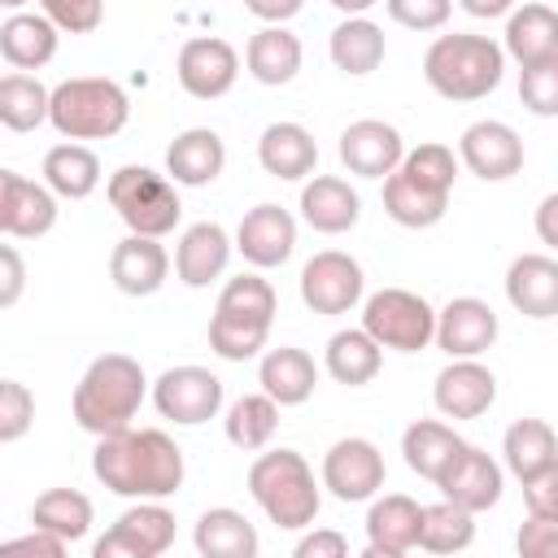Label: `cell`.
<instances>
[{"label": "cell", "mask_w": 558, "mask_h": 558, "mask_svg": "<svg viewBox=\"0 0 558 558\" xmlns=\"http://www.w3.org/2000/svg\"><path fill=\"white\" fill-rule=\"evenodd\" d=\"M96 523V510H92V497L78 493V488H48L35 497L31 506V527H44L52 536H61L65 545L83 541Z\"/></svg>", "instance_id": "ab89813d"}, {"label": "cell", "mask_w": 558, "mask_h": 558, "mask_svg": "<svg viewBox=\"0 0 558 558\" xmlns=\"http://www.w3.org/2000/svg\"><path fill=\"white\" fill-rule=\"evenodd\" d=\"M57 192L17 170H0V231L9 240H39L57 227Z\"/></svg>", "instance_id": "9a60e30c"}, {"label": "cell", "mask_w": 558, "mask_h": 558, "mask_svg": "<svg viewBox=\"0 0 558 558\" xmlns=\"http://www.w3.org/2000/svg\"><path fill=\"white\" fill-rule=\"evenodd\" d=\"M458 9L462 13H471V17H506L510 9H514V0H458Z\"/></svg>", "instance_id": "9f6ffc18"}, {"label": "cell", "mask_w": 558, "mask_h": 558, "mask_svg": "<svg viewBox=\"0 0 558 558\" xmlns=\"http://www.w3.org/2000/svg\"><path fill=\"white\" fill-rule=\"evenodd\" d=\"M449 209V192H436V187H423L418 179H410L401 166L384 179V214L405 227V231H427L445 218Z\"/></svg>", "instance_id": "e575fe53"}, {"label": "cell", "mask_w": 558, "mask_h": 558, "mask_svg": "<svg viewBox=\"0 0 558 558\" xmlns=\"http://www.w3.org/2000/svg\"><path fill=\"white\" fill-rule=\"evenodd\" d=\"M327 52H331V65H336L340 74L362 78V74H375V70L384 65L388 39H384V26L362 13V17H344V22L331 31Z\"/></svg>", "instance_id": "836d02e7"}, {"label": "cell", "mask_w": 558, "mask_h": 558, "mask_svg": "<svg viewBox=\"0 0 558 558\" xmlns=\"http://www.w3.org/2000/svg\"><path fill=\"white\" fill-rule=\"evenodd\" d=\"M475 541V514L449 497H440L436 506H423V536L418 549L427 554H462Z\"/></svg>", "instance_id": "b9f144b4"}, {"label": "cell", "mask_w": 558, "mask_h": 558, "mask_svg": "<svg viewBox=\"0 0 558 558\" xmlns=\"http://www.w3.org/2000/svg\"><path fill=\"white\" fill-rule=\"evenodd\" d=\"M423 78L436 96L453 105L484 100L506 78V48L493 35H475V31L436 35L423 52Z\"/></svg>", "instance_id": "3957f363"}, {"label": "cell", "mask_w": 558, "mask_h": 558, "mask_svg": "<svg viewBox=\"0 0 558 558\" xmlns=\"http://www.w3.org/2000/svg\"><path fill=\"white\" fill-rule=\"evenodd\" d=\"M327 4H331V9H340L344 17H362V13H366V9H375L379 0H327Z\"/></svg>", "instance_id": "6f0895ef"}, {"label": "cell", "mask_w": 558, "mask_h": 558, "mask_svg": "<svg viewBox=\"0 0 558 558\" xmlns=\"http://www.w3.org/2000/svg\"><path fill=\"white\" fill-rule=\"evenodd\" d=\"M192 545L201 558H257L262 536L248 523V514L231 506H209L192 527Z\"/></svg>", "instance_id": "f546056e"}, {"label": "cell", "mask_w": 558, "mask_h": 558, "mask_svg": "<svg viewBox=\"0 0 558 558\" xmlns=\"http://www.w3.org/2000/svg\"><path fill=\"white\" fill-rule=\"evenodd\" d=\"M231 248H235V240L227 235L222 222H209V218H205V222L183 227V235H179V244H174V275H179V283H187V288H209L214 279L227 275Z\"/></svg>", "instance_id": "cb8c5ba5"}, {"label": "cell", "mask_w": 558, "mask_h": 558, "mask_svg": "<svg viewBox=\"0 0 558 558\" xmlns=\"http://www.w3.org/2000/svg\"><path fill=\"white\" fill-rule=\"evenodd\" d=\"M501 48L506 57H514L519 65H532L541 57H554L558 52V13L541 0H527V4H514L506 13V35H501Z\"/></svg>", "instance_id": "1f68e13d"}, {"label": "cell", "mask_w": 558, "mask_h": 558, "mask_svg": "<svg viewBox=\"0 0 558 558\" xmlns=\"http://www.w3.org/2000/svg\"><path fill=\"white\" fill-rule=\"evenodd\" d=\"M436 488H440V497H449V501L466 506L471 514H480V510H493V506L501 501L506 466H501L493 453H484L480 445H462L458 458H453V462L445 466V475L436 480Z\"/></svg>", "instance_id": "d6986e66"}, {"label": "cell", "mask_w": 558, "mask_h": 558, "mask_svg": "<svg viewBox=\"0 0 558 558\" xmlns=\"http://www.w3.org/2000/svg\"><path fill=\"white\" fill-rule=\"evenodd\" d=\"M301 57H305V48H301V39H296L288 26H262V31H253L248 44H244V70H248L262 87H283V83H292L296 70H301Z\"/></svg>", "instance_id": "4dcf8cb0"}, {"label": "cell", "mask_w": 558, "mask_h": 558, "mask_svg": "<svg viewBox=\"0 0 558 558\" xmlns=\"http://www.w3.org/2000/svg\"><path fill=\"white\" fill-rule=\"evenodd\" d=\"M362 327L392 353H423L436 344V305L410 288H379L362 301Z\"/></svg>", "instance_id": "ba28073f"}, {"label": "cell", "mask_w": 558, "mask_h": 558, "mask_svg": "<svg viewBox=\"0 0 558 558\" xmlns=\"http://www.w3.org/2000/svg\"><path fill=\"white\" fill-rule=\"evenodd\" d=\"M26 4H31V0H0L4 13H17V9H26Z\"/></svg>", "instance_id": "680465c9"}, {"label": "cell", "mask_w": 558, "mask_h": 558, "mask_svg": "<svg viewBox=\"0 0 558 558\" xmlns=\"http://www.w3.org/2000/svg\"><path fill=\"white\" fill-rule=\"evenodd\" d=\"M131 118V96L105 74H74L52 87L48 122L61 140H113Z\"/></svg>", "instance_id": "8992f818"}, {"label": "cell", "mask_w": 558, "mask_h": 558, "mask_svg": "<svg viewBox=\"0 0 558 558\" xmlns=\"http://www.w3.org/2000/svg\"><path fill=\"white\" fill-rule=\"evenodd\" d=\"M506 301L523 318H558V257L549 253H519L506 266Z\"/></svg>", "instance_id": "d4e9b609"}, {"label": "cell", "mask_w": 558, "mask_h": 558, "mask_svg": "<svg viewBox=\"0 0 558 558\" xmlns=\"http://www.w3.org/2000/svg\"><path fill=\"white\" fill-rule=\"evenodd\" d=\"M497 401V375L480 357H449V366L436 371L432 405L440 418H480Z\"/></svg>", "instance_id": "ac0fdd59"}, {"label": "cell", "mask_w": 558, "mask_h": 558, "mask_svg": "<svg viewBox=\"0 0 558 558\" xmlns=\"http://www.w3.org/2000/svg\"><path fill=\"white\" fill-rule=\"evenodd\" d=\"M92 475L131 501H166L183 488V449L161 427H122L113 436H96Z\"/></svg>", "instance_id": "6da1fadb"}, {"label": "cell", "mask_w": 558, "mask_h": 558, "mask_svg": "<svg viewBox=\"0 0 558 558\" xmlns=\"http://www.w3.org/2000/svg\"><path fill=\"white\" fill-rule=\"evenodd\" d=\"M497 310L480 296H453L445 310H436V349L449 357H480L497 344Z\"/></svg>", "instance_id": "44dd1931"}, {"label": "cell", "mask_w": 558, "mask_h": 558, "mask_svg": "<svg viewBox=\"0 0 558 558\" xmlns=\"http://www.w3.org/2000/svg\"><path fill=\"white\" fill-rule=\"evenodd\" d=\"M39 174L61 201H87L100 187V157L87 144L65 140V144H52L44 153V170Z\"/></svg>", "instance_id": "8d00e7d4"}, {"label": "cell", "mask_w": 558, "mask_h": 558, "mask_svg": "<svg viewBox=\"0 0 558 558\" xmlns=\"http://www.w3.org/2000/svg\"><path fill=\"white\" fill-rule=\"evenodd\" d=\"M292 554H296V558H344V554H349V541H344L336 527H314V532H305V536L296 541Z\"/></svg>", "instance_id": "816d5d0a"}, {"label": "cell", "mask_w": 558, "mask_h": 558, "mask_svg": "<svg viewBox=\"0 0 558 558\" xmlns=\"http://www.w3.org/2000/svg\"><path fill=\"white\" fill-rule=\"evenodd\" d=\"M279 410H283V405H279L270 392H244V397H235V401L227 405L222 432H227V440H231L235 449L262 453V449L275 440V432H279Z\"/></svg>", "instance_id": "f35d334b"}, {"label": "cell", "mask_w": 558, "mask_h": 558, "mask_svg": "<svg viewBox=\"0 0 558 558\" xmlns=\"http://www.w3.org/2000/svg\"><path fill=\"white\" fill-rule=\"evenodd\" d=\"M105 196H109L113 214L126 222V231H135V235L161 240L183 218L179 183L170 174H157L153 166H118L105 183Z\"/></svg>", "instance_id": "52a82bcc"}, {"label": "cell", "mask_w": 558, "mask_h": 558, "mask_svg": "<svg viewBox=\"0 0 558 558\" xmlns=\"http://www.w3.org/2000/svg\"><path fill=\"white\" fill-rule=\"evenodd\" d=\"M35 423V392L22 379H0V445H17Z\"/></svg>", "instance_id": "f6af8a7d"}, {"label": "cell", "mask_w": 558, "mask_h": 558, "mask_svg": "<svg viewBox=\"0 0 558 558\" xmlns=\"http://www.w3.org/2000/svg\"><path fill=\"white\" fill-rule=\"evenodd\" d=\"M4 549H9V554H44V558H61V554H65V541L52 536V532H44V527H35L31 536L4 541Z\"/></svg>", "instance_id": "f5cc1de1"}, {"label": "cell", "mask_w": 558, "mask_h": 558, "mask_svg": "<svg viewBox=\"0 0 558 558\" xmlns=\"http://www.w3.org/2000/svg\"><path fill=\"white\" fill-rule=\"evenodd\" d=\"M26 288V262L17 244H0V310H13Z\"/></svg>", "instance_id": "f907efd6"}, {"label": "cell", "mask_w": 558, "mask_h": 558, "mask_svg": "<svg viewBox=\"0 0 558 558\" xmlns=\"http://www.w3.org/2000/svg\"><path fill=\"white\" fill-rule=\"evenodd\" d=\"M514 545H519L523 558H558V519L527 514V523L519 527Z\"/></svg>", "instance_id": "681fc988"}, {"label": "cell", "mask_w": 558, "mask_h": 558, "mask_svg": "<svg viewBox=\"0 0 558 558\" xmlns=\"http://www.w3.org/2000/svg\"><path fill=\"white\" fill-rule=\"evenodd\" d=\"M466 440L449 427V423H440V418H414L405 432H401V458H405V466L418 475V480H440L445 475V466L458 458V449H462Z\"/></svg>", "instance_id": "d590c367"}, {"label": "cell", "mask_w": 558, "mask_h": 558, "mask_svg": "<svg viewBox=\"0 0 558 558\" xmlns=\"http://www.w3.org/2000/svg\"><path fill=\"white\" fill-rule=\"evenodd\" d=\"M458 166H462L458 153H453L449 144H436V140H427V144H418V148H405V157H401V170H405L410 179H418L423 187L449 192V196H453Z\"/></svg>", "instance_id": "7bdbcfd3"}, {"label": "cell", "mask_w": 558, "mask_h": 558, "mask_svg": "<svg viewBox=\"0 0 558 558\" xmlns=\"http://www.w3.org/2000/svg\"><path fill=\"white\" fill-rule=\"evenodd\" d=\"M384 9L405 31H440L453 13V0H384Z\"/></svg>", "instance_id": "7dc6e473"}, {"label": "cell", "mask_w": 558, "mask_h": 558, "mask_svg": "<svg viewBox=\"0 0 558 558\" xmlns=\"http://www.w3.org/2000/svg\"><path fill=\"white\" fill-rule=\"evenodd\" d=\"M235 253L253 266V270H275L283 266L292 253H296V218L275 205V201H262L253 205L240 227H235Z\"/></svg>", "instance_id": "e0dca14e"}, {"label": "cell", "mask_w": 558, "mask_h": 558, "mask_svg": "<svg viewBox=\"0 0 558 558\" xmlns=\"http://www.w3.org/2000/svg\"><path fill=\"white\" fill-rule=\"evenodd\" d=\"M35 4L57 22L61 35H92L105 22V0H35Z\"/></svg>", "instance_id": "bcb514c9"}, {"label": "cell", "mask_w": 558, "mask_h": 558, "mask_svg": "<svg viewBox=\"0 0 558 558\" xmlns=\"http://www.w3.org/2000/svg\"><path fill=\"white\" fill-rule=\"evenodd\" d=\"M301 301L314 314H349L366 301V275L362 262L344 248H323L301 266Z\"/></svg>", "instance_id": "30bf717a"}, {"label": "cell", "mask_w": 558, "mask_h": 558, "mask_svg": "<svg viewBox=\"0 0 558 558\" xmlns=\"http://www.w3.org/2000/svg\"><path fill=\"white\" fill-rule=\"evenodd\" d=\"M275 314H279V296H275L270 279H262L257 270L227 279L218 301H214V314H209V349L222 362L257 357L270 340Z\"/></svg>", "instance_id": "277c9868"}, {"label": "cell", "mask_w": 558, "mask_h": 558, "mask_svg": "<svg viewBox=\"0 0 558 558\" xmlns=\"http://www.w3.org/2000/svg\"><path fill=\"white\" fill-rule=\"evenodd\" d=\"M379 366H384V344H379L366 327H344V331H336V336L327 340V349H323V371H327L336 384H344V388L371 384V379L379 375Z\"/></svg>", "instance_id": "d6a6232c"}, {"label": "cell", "mask_w": 558, "mask_h": 558, "mask_svg": "<svg viewBox=\"0 0 558 558\" xmlns=\"http://www.w3.org/2000/svg\"><path fill=\"white\" fill-rule=\"evenodd\" d=\"M336 153H340V166L349 174H357V179H388L401 166V157H405V140L384 118H357V122H349L340 131Z\"/></svg>", "instance_id": "2e32d148"}, {"label": "cell", "mask_w": 558, "mask_h": 558, "mask_svg": "<svg viewBox=\"0 0 558 558\" xmlns=\"http://www.w3.org/2000/svg\"><path fill=\"white\" fill-rule=\"evenodd\" d=\"M519 105L536 118H558V52L519 65Z\"/></svg>", "instance_id": "ee69618b"}, {"label": "cell", "mask_w": 558, "mask_h": 558, "mask_svg": "<svg viewBox=\"0 0 558 558\" xmlns=\"http://www.w3.org/2000/svg\"><path fill=\"white\" fill-rule=\"evenodd\" d=\"M174 78L192 100H218L240 78V52L222 35H192L174 57Z\"/></svg>", "instance_id": "7c38bea8"}, {"label": "cell", "mask_w": 558, "mask_h": 558, "mask_svg": "<svg viewBox=\"0 0 558 558\" xmlns=\"http://www.w3.org/2000/svg\"><path fill=\"white\" fill-rule=\"evenodd\" d=\"M458 161L484 183H506L523 170V140L510 122L480 118L458 135Z\"/></svg>", "instance_id": "5bb4252c"}, {"label": "cell", "mask_w": 558, "mask_h": 558, "mask_svg": "<svg viewBox=\"0 0 558 558\" xmlns=\"http://www.w3.org/2000/svg\"><path fill=\"white\" fill-rule=\"evenodd\" d=\"M153 410L174 427H201L222 414V379L209 366H170L153 379Z\"/></svg>", "instance_id": "9c48e42d"}, {"label": "cell", "mask_w": 558, "mask_h": 558, "mask_svg": "<svg viewBox=\"0 0 558 558\" xmlns=\"http://www.w3.org/2000/svg\"><path fill=\"white\" fill-rule=\"evenodd\" d=\"M523 506H527V514L558 519V462H549L545 471L523 480Z\"/></svg>", "instance_id": "c3c4849f"}, {"label": "cell", "mask_w": 558, "mask_h": 558, "mask_svg": "<svg viewBox=\"0 0 558 558\" xmlns=\"http://www.w3.org/2000/svg\"><path fill=\"white\" fill-rule=\"evenodd\" d=\"M532 227H536V240H541L545 248H554V253H558V192H549V196L536 205Z\"/></svg>", "instance_id": "11a10c76"}, {"label": "cell", "mask_w": 558, "mask_h": 558, "mask_svg": "<svg viewBox=\"0 0 558 558\" xmlns=\"http://www.w3.org/2000/svg\"><path fill=\"white\" fill-rule=\"evenodd\" d=\"M248 497L262 506V514L283 527L301 532L314 527L323 510V480H314V466L296 449H266L248 466Z\"/></svg>", "instance_id": "5b68a950"}, {"label": "cell", "mask_w": 558, "mask_h": 558, "mask_svg": "<svg viewBox=\"0 0 558 558\" xmlns=\"http://www.w3.org/2000/svg\"><path fill=\"white\" fill-rule=\"evenodd\" d=\"M57 39H61L57 22L48 13H39V9L35 13L17 9V13H9L0 22V57L13 70H44L57 57Z\"/></svg>", "instance_id": "83f0119b"}, {"label": "cell", "mask_w": 558, "mask_h": 558, "mask_svg": "<svg viewBox=\"0 0 558 558\" xmlns=\"http://www.w3.org/2000/svg\"><path fill=\"white\" fill-rule=\"evenodd\" d=\"M423 506L405 493H375L366 510V558H405L418 549Z\"/></svg>", "instance_id": "ffe728a7"}, {"label": "cell", "mask_w": 558, "mask_h": 558, "mask_svg": "<svg viewBox=\"0 0 558 558\" xmlns=\"http://www.w3.org/2000/svg\"><path fill=\"white\" fill-rule=\"evenodd\" d=\"M148 392H153V384H148L140 357L100 353L78 375L74 397H70V414L87 436H113V432L131 427V418L140 414Z\"/></svg>", "instance_id": "7a4b0ae2"}, {"label": "cell", "mask_w": 558, "mask_h": 558, "mask_svg": "<svg viewBox=\"0 0 558 558\" xmlns=\"http://www.w3.org/2000/svg\"><path fill=\"white\" fill-rule=\"evenodd\" d=\"M244 9L266 26H283L305 9V0H244Z\"/></svg>", "instance_id": "db71d44e"}, {"label": "cell", "mask_w": 558, "mask_h": 558, "mask_svg": "<svg viewBox=\"0 0 558 558\" xmlns=\"http://www.w3.org/2000/svg\"><path fill=\"white\" fill-rule=\"evenodd\" d=\"M48 109H52V87H44L35 74L26 70H9L0 78V122L9 131H35L48 122Z\"/></svg>", "instance_id": "60d3db41"}, {"label": "cell", "mask_w": 558, "mask_h": 558, "mask_svg": "<svg viewBox=\"0 0 558 558\" xmlns=\"http://www.w3.org/2000/svg\"><path fill=\"white\" fill-rule=\"evenodd\" d=\"M174 545V514L161 501L126 506L113 527L92 545L96 558H157Z\"/></svg>", "instance_id": "4fadbf2b"}, {"label": "cell", "mask_w": 558, "mask_h": 558, "mask_svg": "<svg viewBox=\"0 0 558 558\" xmlns=\"http://www.w3.org/2000/svg\"><path fill=\"white\" fill-rule=\"evenodd\" d=\"M296 209H301V222L314 227L318 235H344V231H353L357 218H362V196H357V187H353L349 179H340V174H310V179L301 183Z\"/></svg>", "instance_id": "603a6c76"}, {"label": "cell", "mask_w": 558, "mask_h": 558, "mask_svg": "<svg viewBox=\"0 0 558 558\" xmlns=\"http://www.w3.org/2000/svg\"><path fill=\"white\" fill-rule=\"evenodd\" d=\"M257 166L279 183H301L318 170V140L301 122H270L257 135Z\"/></svg>", "instance_id": "484cf974"}, {"label": "cell", "mask_w": 558, "mask_h": 558, "mask_svg": "<svg viewBox=\"0 0 558 558\" xmlns=\"http://www.w3.org/2000/svg\"><path fill=\"white\" fill-rule=\"evenodd\" d=\"M227 170V144L214 126H187L166 148V174L179 187H209Z\"/></svg>", "instance_id": "4316f807"}, {"label": "cell", "mask_w": 558, "mask_h": 558, "mask_svg": "<svg viewBox=\"0 0 558 558\" xmlns=\"http://www.w3.org/2000/svg\"><path fill=\"white\" fill-rule=\"evenodd\" d=\"M384 475H388V466H384V453H379V445L375 440H366V436H340L327 453H323V471H318V480H323V488L336 497V501H371L379 488H384Z\"/></svg>", "instance_id": "8fae6325"}, {"label": "cell", "mask_w": 558, "mask_h": 558, "mask_svg": "<svg viewBox=\"0 0 558 558\" xmlns=\"http://www.w3.org/2000/svg\"><path fill=\"white\" fill-rule=\"evenodd\" d=\"M109 279L122 296H153L170 279V253L157 235H122L109 253Z\"/></svg>", "instance_id": "7402d4cb"}, {"label": "cell", "mask_w": 558, "mask_h": 558, "mask_svg": "<svg viewBox=\"0 0 558 558\" xmlns=\"http://www.w3.org/2000/svg\"><path fill=\"white\" fill-rule=\"evenodd\" d=\"M257 384L262 392H270L283 410L288 405H305L318 388V362L296 349V344H279V349H266L262 362H257Z\"/></svg>", "instance_id": "f1b7e54d"}, {"label": "cell", "mask_w": 558, "mask_h": 558, "mask_svg": "<svg viewBox=\"0 0 558 558\" xmlns=\"http://www.w3.org/2000/svg\"><path fill=\"white\" fill-rule=\"evenodd\" d=\"M501 462L506 471L523 484L536 471H545L549 462H558V436L545 418H514L501 436Z\"/></svg>", "instance_id": "74e56055"}]
</instances>
